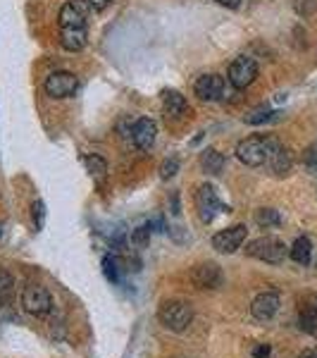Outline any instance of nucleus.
Segmentation results:
<instances>
[{"mask_svg": "<svg viewBox=\"0 0 317 358\" xmlns=\"http://www.w3.org/2000/svg\"><path fill=\"white\" fill-rule=\"evenodd\" d=\"M215 3L224 5V8H236V5H239V0H215Z\"/></svg>", "mask_w": 317, "mask_h": 358, "instance_id": "31", "label": "nucleus"}, {"mask_svg": "<svg viewBox=\"0 0 317 358\" xmlns=\"http://www.w3.org/2000/svg\"><path fill=\"white\" fill-rule=\"evenodd\" d=\"M155 134H158V124L151 117L136 120L134 129H131V138H134L138 151H151L155 143Z\"/></svg>", "mask_w": 317, "mask_h": 358, "instance_id": "12", "label": "nucleus"}, {"mask_svg": "<svg viewBox=\"0 0 317 358\" xmlns=\"http://www.w3.org/2000/svg\"><path fill=\"white\" fill-rule=\"evenodd\" d=\"M256 222L260 224V227H277V224L281 222L279 213L272 210V208H260L256 215Z\"/></svg>", "mask_w": 317, "mask_h": 358, "instance_id": "21", "label": "nucleus"}, {"mask_svg": "<svg viewBox=\"0 0 317 358\" xmlns=\"http://www.w3.org/2000/svg\"><path fill=\"white\" fill-rule=\"evenodd\" d=\"M256 77H258V62L249 55H239L229 65V84L234 89H246V86L256 82Z\"/></svg>", "mask_w": 317, "mask_h": 358, "instance_id": "6", "label": "nucleus"}, {"mask_svg": "<svg viewBox=\"0 0 317 358\" xmlns=\"http://www.w3.org/2000/svg\"><path fill=\"white\" fill-rule=\"evenodd\" d=\"M274 115H277V113H272V110H265V108H260V110L251 113L249 117H246V122H249V124H260V122H270V120H272Z\"/></svg>", "mask_w": 317, "mask_h": 358, "instance_id": "26", "label": "nucleus"}, {"mask_svg": "<svg viewBox=\"0 0 317 358\" xmlns=\"http://www.w3.org/2000/svg\"><path fill=\"white\" fill-rule=\"evenodd\" d=\"M151 241V224H143V227L134 229V234H131V244H136L138 248H143Z\"/></svg>", "mask_w": 317, "mask_h": 358, "instance_id": "24", "label": "nucleus"}, {"mask_svg": "<svg viewBox=\"0 0 317 358\" xmlns=\"http://www.w3.org/2000/svg\"><path fill=\"white\" fill-rule=\"evenodd\" d=\"M267 165L272 167L274 175H286V172H291V167H293V158H291V153L286 151V148L281 146L279 141H277L274 148H272V153H270Z\"/></svg>", "mask_w": 317, "mask_h": 358, "instance_id": "15", "label": "nucleus"}, {"mask_svg": "<svg viewBox=\"0 0 317 358\" xmlns=\"http://www.w3.org/2000/svg\"><path fill=\"white\" fill-rule=\"evenodd\" d=\"M301 358H317V351H305Z\"/></svg>", "mask_w": 317, "mask_h": 358, "instance_id": "32", "label": "nucleus"}, {"mask_svg": "<svg viewBox=\"0 0 317 358\" xmlns=\"http://www.w3.org/2000/svg\"><path fill=\"white\" fill-rule=\"evenodd\" d=\"M246 253H249L251 258L263 261V263L279 265V263H284V258H286V253H289V251H286V246L281 244L279 239H274V236H258V239L249 241Z\"/></svg>", "mask_w": 317, "mask_h": 358, "instance_id": "3", "label": "nucleus"}, {"mask_svg": "<svg viewBox=\"0 0 317 358\" xmlns=\"http://www.w3.org/2000/svg\"><path fill=\"white\" fill-rule=\"evenodd\" d=\"M274 143H277L274 136H265V134L249 136L236 143V158L249 167H260L270 160V153H272Z\"/></svg>", "mask_w": 317, "mask_h": 358, "instance_id": "1", "label": "nucleus"}, {"mask_svg": "<svg viewBox=\"0 0 317 358\" xmlns=\"http://www.w3.org/2000/svg\"><path fill=\"white\" fill-rule=\"evenodd\" d=\"M163 110H165L167 120H182V117H186V115L191 113V108H189L186 98H184L179 91H170V94H165Z\"/></svg>", "mask_w": 317, "mask_h": 358, "instance_id": "14", "label": "nucleus"}, {"mask_svg": "<svg viewBox=\"0 0 317 358\" xmlns=\"http://www.w3.org/2000/svg\"><path fill=\"white\" fill-rule=\"evenodd\" d=\"M193 91L200 101H207V103L220 101L222 94H224V79L220 77V74H203V77L196 79Z\"/></svg>", "mask_w": 317, "mask_h": 358, "instance_id": "11", "label": "nucleus"}, {"mask_svg": "<svg viewBox=\"0 0 317 358\" xmlns=\"http://www.w3.org/2000/svg\"><path fill=\"white\" fill-rule=\"evenodd\" d=\"M191 282L198 289H220L224 275L217 263H200L191 270Z\"/></svg>", "mask_w": 317, "mask_h": 358, "instance_id": "8", "label": "nucleus"}, {"mask_svg": "<svg viewBox=\"0 0 317 358\" xmlns=\"http://www.w3.org/2000/svg\"><path fill=\"white\" fill-rule=\"evenodd\" d=\"M15 294V280L5 268H0V306H5Z\"/></svg>", "mask_w": 317, "mask_h": 358, "instance_id": "20", "label": "nucleus"}, {"mask_svg": "<svg viewBox=\"0 0 317 358\" xmlns=\"http://www.w3.org/2000/svg\"><path fill=\"white\" fill-rule=\"evenodd\" d=\"M158 317L167 330L184 332L193 320V308H191V303L179 301V299H177V301H165L163 306H160Z\"/></svg>", "mask_w": 317, "mask_h": 358, "instance_id": "2", "label": "nucleus"}, {"mask_svg": "<svg viewBox=\"0 0 317 358\" xmlns=\"http://www.w3.org/2000/svg\"><path fill=\"white\" fill-rule=\"evenodd\" d=\"M279 306H281L279 294H277V292H263V294H258V296L253 299L251 313H253V317H256V320L267 322V320H272V317L277 315Z\"/></svg>", "mask_w": 317, "mask_h": 358, "instance_id": "10", "label": "nucleus"}, {"mask_svg": "<svg viewBox=\"0 0 317 358\" xmlns=\"http://www.w3.org/2000/svg\"><path fill=\"white\" fill-rule=\"evenodd\" d=\"M196 210H198L203 222H212L220 213H229V206L222 203L212 184H203V187H198V192H196Z\"/></svg>", "mask_w": 317, "mask_h": 358, "instance_id": "4", "label": "nucleus"}, {"mask_svg": "<svg viewBox=\"0 0 317 358\" xmlns=\"http://www.w3.org/2000/svg\"><path fill=\"white\" fill-rule=\"evenodd\" d=\"M305 165H308L313 172H317V143L305 151Z\"/></svg>", "mask_w": 317, "mask_h": 358, "instance_id": "27", "label": "nucleus"}, {"mask_svg": "<svg viewBox=\"0 0 317 358\" xmlns=\"http://www.w3.org/2000/svg\"><path fill=\"white\" fill-rule=\"evenodd\" d=\"M110 3H112V0H89V5H91L94 10H98V13H101V10H105Z\"/></svg>", "mask_w": 317, "mask_h": 358, "instance_id": "30", "label": "nucleus"}, {"mask_svg": "<svg viewBox=\"0 0 317 358\" xmlns=\"http://www.w3.org/2000/svg\"><path fill=\"white\" fill-rule=\"evenodd\" d=\"M22 306L29 315L43 317L53 310V296L50 292L41 285H29L24 292H22Z\"/></svg>", "mask_w": 317, "mask_h": 358, "instance_id": "5", "label": "nucleus"}, {"mask_svg": "<svg viewBox=\"0 0 317 358\" xmlns=\"http://www.w3.org/2000/svg\"><path fill=\"white\" fill-rule=\"evenodd\" d=\"M177 172H179V160H177V158H167L165 163L160 165V177H163V179L175 177Z\"/></svg>", "mask_w": 317, "mask_h": 358, "instance_id": "25", "label": "nucleus"}, {"mask_svg": "<svg viewBox=\"0 0 317 358\" xmlns=\"http://www.w3.org/2000/svg\"><path fill=\"white\" fill-rule=\"evenodd\" d=\"M60 45L69 53H79L86 45V29H60Z\"/></svg>", "mask_w": 317, "mask_h": 358, "instance_id": "16", "label": "nucleus"}, {"mask_svg": "<svg viewBox=\"0 0 317 358\" xmlns=\"http://www.w3.org/2000/svg\"><path fill=\"white\" fill-rule=\"evenodd\" d=\"M43 217H45V206L41 201L34 203V220H36V227H43Z\"/></svg>", "mask_w": 317, "mask_h": 358, "instance_id": "28", "label": "nucleus"}, {"mask_svg": "<svg viewBox=\"0 0 317 358\" xmlns=\"http://www.w3.org/2000/svg\"><path fill=\"white\" fill-rule=\"evenodd\" d=\"M60 29H86V10L79 3H65L60 10Z\"/></svg>", "mask_w": 317, "mask_h": 358, "instance_id": "13", "label": "nucleus"}, {"mask_svg": "<svg viewBox=\"0 0 317 358\" xmlns=\"http://www.w3.org/2000/svg\"><path fill=\"white\" fill-rule=\"evenodd\" d=\"M291 261H296L298 265H310V258H313V244H310L308 236H298L293 241V246L289 248Z\"/></svg>", "mask_w": 317, "mask_h": 358, "instance_id": "17", "label": "nucleus"}, {"mask_svg": "<svg viewBox=\"0 0 317 358\" xmlns=\"http://www.w3.org/2000/svg\"><path fill=\"white\" fill-rule=\"evenodd\" d=\"M103 273L110 282H119V258L115 256H105L103 258Z\"/></svg>", "mask_w": 317, "mask_h": 358, "instance_id": "23", "label": "nucleus"}, {"mask_svg": "<svg viewBox=\"0 0 317 358\" xmlns=\"http://www.w3.org/2000/svg\"><path fill=\"white\" fill-rule=\"evenodd\" d=\"M298 327L308 334H317V308L315 306L301 310V315H298Z\"/></svg>", "mask_w": 317, "mask_h": 358, "instance_id": "19", "label": "nucleus"}, {"mask_svg": "<svg viewBox=\"0 0 317 358\" xmlns=\"http://www.w3.org/2000/svg\"><path fill=\"white\" fill-rule=\"evenodd\" d=\"M246 224H234V227H227L222 232H217L212 236V248L220 253H236L246 241Z\"/></svg>", "mask_w": 317, "mask_h": 358, "instance_id": "7", "label": "nucleus"}, {"mask_svg": "<svg viewBox=\"0 0 317 358\" xmlns=\"http://www.w3.org/2000/svg\"><path fill=\"white\" fill-rule=\"evenodd\" d=\"M84 165H86V170H89L91 175H96V177H103V175L108 172L105 160L98 158V155H86V158H84Z\"/></svg>", "mask_w": 317, "mask_h": 358, "instance_id": "22", "label": "nucleus"}, {"mask_svg": "<svg viewBox=\"0 0 317 358\" xmlns=\"http://www.w3.org/2000/svg\"><path fill=\"white\" fill-rule=\"evenodd\" d=\"M45 94L53 98H69L79 89V79L72 72H53L45 79Z\"/></svg>", "mask_w": 317, "mask_h": 358, "instance_id": "9", "label": "nucleus"}, {"mask_svg": "<svg viewBox=\"0 0 317 358\" xmlns=\"http://www.w3.org/2000/svg\"><path fill=\"white\" fill-rule=\"evenodd\" d=\"M253 356H256V358H267L270 356V346L267 344L256 346V349H253Z\"/></svg>", "mask_w": 317, "mask_h": 358, "instance_id": "29", "label": "nucleus"}, {"mask_svg": "<svg viewBox=\"0 0 317 358\" xmlns=\"http://www.w3.org/2000/svg\"><path fill=\"white\" fill-rule=\"evenodd\" d=\"M224 155L217 151V148H207V151H203V155H200V167L207 172V175H220V172L224 170Z\"/></svg>", "mask_w": 317, "mask_h": 358, "instance_id": "18", "label": "nucleus"}]
</instances>
